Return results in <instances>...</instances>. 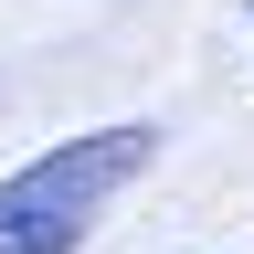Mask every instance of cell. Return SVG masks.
I'll return each mask as SVG.
<instances>
[{"mask_svg":"<svg viewBox=\"0 0 254 254\" xmlns=\"http://www.w3.org/2000/svg\"><path fill=\"white\" fill-rule=\"evenodd\" d=\"M159 159V127H95V138H64L43 159H21L11 180H0V254H74L85 222L117 201L127 180H138Z\"/></svg>","mask_w":254,"mask_h":254,"instance_id":"cell-1","label":"cell"}]
</instances>
